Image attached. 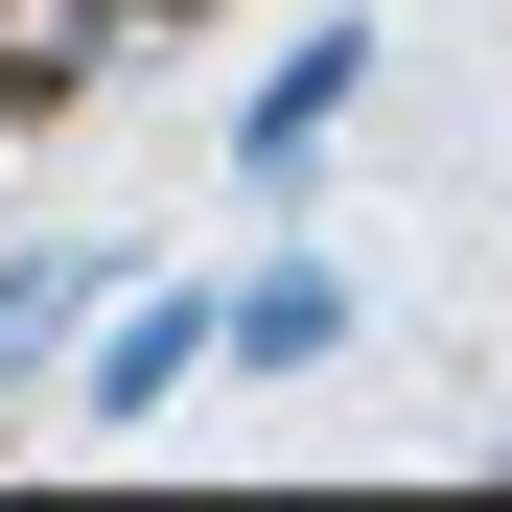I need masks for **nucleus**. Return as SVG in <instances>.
<instances>
[{
	"mask_svg": "<svg viewBox=\"0 0 512 512\" xmlns=\"http://www.w3.org/2000/svg\"><path fill=\"white\" fill-rule=\"evenodd\" d=\"M326 117H350V47H303V70H280V94H256V117H233V163H256V187H280V163H303Z\"/></svg>",
	"mask_w": 512,
	"mask_h": 512,
	"instance_id": "f257e3e1",
	"label": "nucleus"
},
{
	"mask_svg": "<svg viewBox=\"0 0 512 512\" xmlns=\"http://www.w3.org/2000/svg\"><path fill=\"white\" fill-rule=\"evenodd\" d=\"M326 326H350V280H303V256H280V280H256V303H233V350H256V373H303V350H326Z\"/></svg>",
	"mask_w": 512,
	"mask_h": 512,
	"instance_id": "f03ea898",
	"label": "nucleus"
},
{
	"mask_svg": "<svg viewBox=\"0 0 512 512\" xmlns=\"http://www.w3.org/2000/svg\"><path fill=\"white\" fill-rule=\"evenodd\" d=\"M0 117H70V47H24V24H0Z\"/></svg>",
	"mask_w": 512,
	"mask_h": 512,
	"instance_id": "7ed1b4c3",
	"label": "nucleus"
},
{
	"mask_svg": "<svg viewBox=\"0 0 512 512\" xmlns=\"http://www.w3.org/2000/svg\"><path fill=\"white\" fill-rule=\"evenodd\" d=\"M94 24H163V0H94Z\"/></svg>",
	"mask_w": 512,
	"mask_h": 512,
	"instance_id": "20e7f679",
	"label": "nucleus"
}]
</instances>
